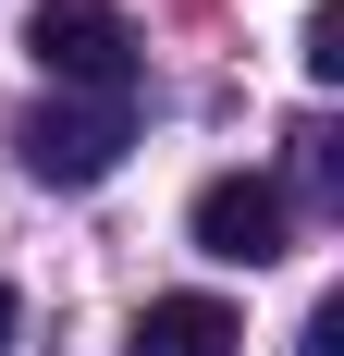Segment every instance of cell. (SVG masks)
<instances>
[{"label":"cell","instance_id":"52a82bcc","mask_svg":"<svg viewBox=\"0 0 344 356\" xmlns=\"http://www.w3.org/2000/svg\"><path fill=\"white\" fill-rule=\"evenodd\" d=\"M0 344H13V283H0Z\"/></svg>","mask_w":344,"mask_h":356},{"label":"cell","instance_id":"277c9868","mask_svg":"<svg viewBox=\"0 0 344 356\" xmlns=\"http://www.w3.org/2000/svg\"><path fill=\"white\" fill-rule=\"evenodd\" d=\"M234 344H246V320L221 295H148V320H136L123 356H234Z\"/></svg>","mask_w":344,"mask_h":356},{"label":"cell","instance_id":"5b68a950","mask_svg":"<svg viewBox=\"0 0 344 356\" xmlns=\"http://www.w3.org/2000/svg\"><path fill=\"white\" fill-rule=\"evenodd\" d=\"M295 62H308V86H344V0L308 13V49H295Z\"/></svg>","mask_w":344,"mask_h":356},{"label":"cell","instance_id":"3957f363","mask_svg":"<svg viewBox=\"0 0 344 356\" xmlns=\"http://www.w3.org/2000/svg\"><path fill=\"white\" fill-rule=\"evenodd\" d=\"M185 234H197V258H221V270H271V258L295 246V209H283L271 172H209L197 209H185Z\"/></svg>","mask_w":344,"mask_h":356},{"label":"cell","instance_id":"8992f818","mask_svg":"<svg viewBox=\"0 0 344 356\" xmlns=\"http://www.w3.org/2000/svg\"><path fill=\"white\" fill-rule=\"evenodd\" d=\"M295 356H344V295H320L308 332H295Z\"/></svg>","mask_w":344,"mask_h":356},{"label":"cell","instance_id":"6da1fadb","mask_svg":"<svg viewBox=\"0 0 344 356\" xmlns=\"http://www.w3.org/2000/svg\"><path fill=\"white\" fill-rule=\"evenodd\" d=\"M25 49H37V74L62 99H136V25H123V0H37Z\"/></svg>","mask_w":344,"mask_h":356},{"label":"cell","instance_id":"7a4b0ae2","mask_svg":"<svg viewBox=\"0 0 344 356\" xmlns=\"http://www.w3.org/2000/svg\"><path fill=\"white\" fill-rule=\"evenodd\" d=\"M13 147H25L37 184H111L136 147V99H37Z\"/></svg>","mask_w":344,"mask_h":356}]
</instances>
